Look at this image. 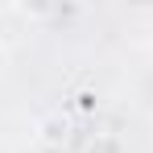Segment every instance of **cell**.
I'll use <instances>...</instances> for the list:
<instances>
[{"instance_id": "cell-1", "label": "cell", "mask_w": 153, "mask_h": 153, "mask_svg": "<svg viewBox=\"0 0 153 153\" xmlns=\"http://www.w3.org/2000/svg\"><path fill=\"white\" fill-rule=\"evenodd\" d=\"M42 145H50V149H62V141H66V120H58V116H50V120H42Z\"/></svg>"}, {"instance_id": "cell-2", "label": "cell", "mask_w": 153, "mask_h": 153, "mask_svg": "<svg viewBox=\"0 0 153 153\" xmlns=\"http://www.w3.org/2000/svg\"><path fill=\"white\" fill-rule=\"evenodd\" d=\"M87 153H124V145H120V137H112V132H95V137L87 141Z\"/></svg>"}, {"instance_id": "cell-3", "label": "cell", "mask_w": 153, "mask_h": 153, "mask_svg": "<svg viewBox=\"0 0 153 153\" xmlns=\"http://www.w3.org/2000/svg\"><path fill=\"white\" fill-rule=\"evenodd\" d=\"M37 153H62V149H50V145H42V149H37Z\"/></svg>"}, {"instance_id": "cell-4", "label": "cell", "mask_w": 153, "mask_h": 153, "mask_svg": "<svg viewBox=\"0 0 153 153\" xmlns=\"http://www.w3.org/2000/svg\"><path fill=\"white\" fill-rule=\"evenodd\" d=\"M4 58H8V54H4V46H0V71H4Z\"/></svg>"}]
</instances>
